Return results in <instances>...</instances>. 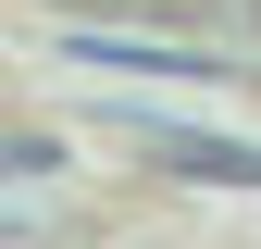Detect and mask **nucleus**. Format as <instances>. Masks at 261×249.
I'll return each mask as SVG.
<instances>
[{"mask_svg": "<svg viewBox=\"0 0 261 249\" xmlns=\"http://www.w3.org/2000/svg\"><path fill=\"white\" fill-rule=\"evenodd\" d=\"M38 162H50L38 137H0V175H38Z\"/></svg>", "mask_w": 261, "mask_h": 249, "instance_id": "nucleus-1", "label": "nucleus"}, {"mask_svg": "<svg viewBox=\"0 0 261 249\" xmlns=\"http://www.w3.org/2000/svg\"><path fill=\"white\" fill-rule=\"evenodd\" d=\"M124 13H187V0H124Z\"/></svg>", "mask_w": 261, "mask_h": 249, "instance_id": "nucleus-2", "label": "nucleus"}]
</instances>
